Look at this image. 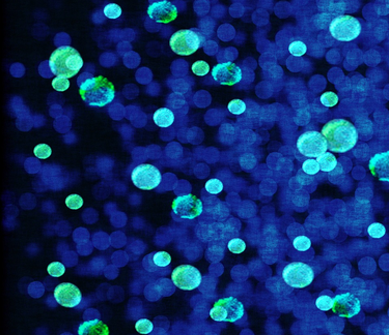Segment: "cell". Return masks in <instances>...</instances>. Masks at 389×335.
Masks as SVG:
<instances>
[{
	"instance_id": "cell-1",
	"label": "cell",
	"mask_w": 389,
	"mask_h": 335,
	"mask_svg": "<svg viewBox=\"0 0 389 335\" xmlns=\"http://www.w3.org/2000/svg\"><path fill=\"white\" fill-rule=\"evenodd\" d=\"M329 151L344 153L350 151L358 141L356 126L347 119L337 118L327 122L322 128Z\"/></svg>"
},
{
	"instance_id": "cell-2",
	"label": "cell",
	"mask_w": 389,
	"mask_h": 335,
	"mask_svg": "<svg viewBox=\"0 0 389 335\" xmlns=\"http://www.w3.org/2000/svg\"><path fill=\"white\" fill-rule=\"evenodd\" d=\"M79 87L80 96L91 107H105L115 97L113 84L102 76L91 77L82 82Z\"/></svg>"
},
{
	"instance_id": "cell-3",
	"label": "cell",
	"mask_w": 389,
	"mask_h": 335,
	"mask_svg": "<svg viewBox=\"0 0 389 335\" xmlns=\"http://www.w3.org/2000/svg\"><path fill=\"white\" fill-rule=\"evenodd\" d=\"M49 66L52 74L59 78L70 79L78 74L83 66L80 53L70 46L57 48L50 56Z\"/></svg>"
},
{
	"instance_id": "cell-4",
	"label": "cell",
	"mask_w": 389,
	"mask_h": 335,
	"mask_svg": "<svg viewBox=\"0 0 389 335\" xmlns=\"http://www.w3.org/2000/svg\"><path fill=\"white\" fill-rule=\"evenodd\" d=\"M206 39L207 35H205L197 28L182 29V30H179L171 35L169 46L174 53L182 56H188L203 47Z\"/></svg>"
},
{
	"instance_id": "cell-5",
	"label": "cell",
	"mask_w": 389,
	"mask_h": 335,
	"mask_svg": "<svg viewBox=\"0 0 389 335\" xmlns=\"http://www.w3.org/2000/svg\"><path fill=\"white\" fill-rule=\"evenodd\" d=\"M361 23L349 14H341L334 17L329 25L330 34L339 41H351L357 38L361 33Z\"/></svg>"
},
{
	"instance_id": "cell-6",
	"label": "cell",
	"mask_w": 389,
	"mask_h": 335,
	"mask_svg": "<svg viewBox=\"0 0 389 335\" xmlns=\"http://www.w3.org/2000/svg\"><path fill=\"white\" fill-rule=\"evenodd\" d=\"M245 313L244 305L234 297H226L215 302L210 317L216 322H237Z\"/></svg>"
},
{
	"instance_id": "cell-7",
	"label": "cell",
	"mask_w": 389,
	"mask_h": 335,
	"mask_svg": "<svg viewBox=\"0 0 389 335\" xmlns=\"http://www.w3.org/2000/svg\"><path fill=\"white\" fill-rule=\"evenodd\" d=\"M314 279L312 268L302 262H292L287 264L282 271V280L284 283L295 289H303L308 287Z\"/></svg>"
},
{
	"instance_id": "cell-8",
	"label": "cell",
	"mask_w": 389,
	"mask_h": 335,
	"mask_svg": "<svg viewBox=\"0 0 389 335\" xmlns=\"http://www.w3.org/2000/svg\"><path fill=\"white\" fill-rule=\"evenodd\" d=\"M297 149L304 156L310 158H318L323 153L327 152L328 146L322 133L309 130L305 132L297 140Z\"/></svg>"
},
{
	"instance_id": "cell-9",
	"label": "cell",
	"mask_w": 389,
	"mask_h": 335,
	"mask_svg": "<svg viewBox=\"0 0 389 335\" xmlns=\"http://www.w3.org/2000/svg\"><path fill=\"white\" fill-rule=\"evenodd\" d=\"M161 179L162 175L159 169L149 164H142L135 167L131 173L133 184L142 191H151L159 186Z\"/></svg>"
},
{
	"instance_id": "cell-10",
	"label": "cell",
	"mask_w": 389,
	"mask_h": 335,
	"mask_svg": "<svg viewBox=\"0 0 389 335\" xmlns=\"http://www.w3.org/2000/svg\"><path fill=\"white\" fill-rule=\"evenodd\" d=\"M172 211L183 220H194L204 212V204L194 195H185L174 201Z\"/></svg>"
},
{
	"instance_id": "cell-11",
	"label": "cell",
	"mask_w": 389,
	"mask_h": 335,
	"mask_svg": "<svg viewBox=\"0 0 389 335\" xmlns=\"http://www.w3.org/2000/svg\"><path fill=\"white\" fill-rule=\"evenodd\" d=\"M203 276L192 265H180L171 274V282L177 288L184 291H192L201 284Z\"/></svg>"
},
{
	"instance_id": "cell-12",
	"label": "cell",
	"mask_w": 389,
	"mask_h": 335,
	"mask_svg": "<svg viewBox=\"0 0 389 335\" xmlns=\"http://www.w3.org/2000/svg\"><path fill=\"white\" fill-rule=\"evenodd\" d=\"M212 77L220 85L232 86L242 80V69L234 62H223L213 67Z\"/></svg>"
},
{
	"instance_id": "cell-13",
	"label": "cell",
	"mask_w": 389,
	"mask_h": 335,
	"mask_svg": "<svg viewBox=\"0 0 389 335\" xmlns=\"http://www.w3.org/2000/svg\"><path fill=\"white\" fill-rule=\"evenodd\" d=\"M332 310L341 318H353L361 311V302L352 293L338 294L333 298Z\"/></svg>"
},
{
	"instance_id": "cell-14",
	"label": "cell",
	"mask_w": 389,
	"mask_h": 335,
	"mask_svg": "<svg viewBox=\"0 0 389 335\" xmlns=\"http://www.w3.org/2000/svg\"><path fill=\"white\" fill-rule=\"evenodd\" d=\"M54 298L62 307L73 309L81 302L82 294L74 284L63 283L54 289Z\"/></svg>"
},
{
	"instance_id": "cell-15",
	"label": "cell",
	"mask_w": 389,
	"mask_h": 335,
	"mask_svg": "<svg viewBox=\"0 0 389 335\" xmlns=\"http://www.w3.org/2000/svg\"><path fill=\"white\" fill-rule=\"evenodd\" d=\"M149 17L157 22L167 24L177 19L178 17V7L167 0L157 1L151 3L148 8Z\"/></svg>"
},
{
	"instance_id": "cell-16",
	"label": "cell",
	"mask_w": 389,
	"mask_h": 335,
	"mask_svg": "<svg viewBox=\"0 0 389 335\" xmlns=\"http://www.w3.org/2000/svg\"><path fill=\"white\" fill-rule=\"evenodd\" d=\"M370 173L380 181L389 182V151L374 154L368 163Z\"/></svg>"
},
{
	"instance_id": "cell-17",
	"label": "cell",
	"mask_w": 389,
	"mask_h": 335,
	"mask_svg": "<svg viewBox=\"0 0 389 335\" xmlns=\"http://www.w3.org/2000/svg\"><path fill=\"white\" fill-rule=\"evenodd\" d=\"M79 335H108V327L100 320H92L82 323L78 328Z\"/></svg>"
},
{
	"instance_id": "cell-18",
	"label": "cell",
	"mask_w": 389,
	"mask_h": 335,
	"mask_svg": "<svg viewBox=\"0 0 389 335\" xmlns=\"http://www.w3.org/2000/svg\"><path fill=\"white\" fill-rule=\"evenodd\" d=\"M206 210L214 221L221 222L228 216V208L218 199H211L206 205Z\"/></svg>"
},
{
	"instance_id": "cell-19",
	"label": "cell",
	"mask_w": 389,
	"mask_h": 335,
	"mask_svg": "<svg viewBox=\"0 0 389 335\" xmlns=\"http://www.w3.org/2000/svg\"><path fill=\"white\" fill-rule=\"evenodd\" d=\"M153 119L157 126H159L161 128H166L174 124L175 114L168 108H160L154 113Z\"/></svg>"
},
{
	"instance_id": "cell-20",
	"label": "cell",
	"mask_w": 389,
	"mask_h": 335,
	"mask_svg": "<svg viewBox=\"0 0 389 335\" xmlns=\"http://www.w3.org/2000/svg\"><path fill=\"white\" fill-rule=\"evenodd\" d=\"M316 162L320 165V169L323 172H332L337 167V159L335 155L331 152H325L316 158Z\"/></svg>"
},
{
	"instance_id": "cell-21",
	"label": "cell",
	"mask_w": 389,
	"mask_h": 335,
	"mask_svg": "<svg viewBox=\"0 0 389 335\" xmlns=\"http://www.w3.org/2000/svg\"><path fill=\"white\" fill-rule=\"evenodd\" d=\"M319 5L324 7H321L323 11L329 12V14H333V16H341V12L345 11V2L344 1H319Z\"/></svg>"
},
{
	"instance_id": "cell-22",
	"label": "cell",
	"mask_w": 389,
	"mask_h": 335,
	"mask_svg": "<svg viewBox=\"0 0 389 335\" xmlns=\"http://www.w3.org/2000/svg\"><path fill=\"white\" fill-rule=\"evenodd\" d=\"M152 259H153V262L155 266L158 268V269H161V268H165L167 267L170 262H171V257L168 253L166 252H157V253H153V256H152Z\"/></svg>"
},
{
	"instance_id": "cell-23",
	"label": "cell",
	"mask_w": 389,
	"mask_h": 335,
	"mask_svg": "<svg viewBox=\"0 0 389 335\" xmlns=\"http://www.w3.org/2000/svg\"><path fill=\"white\" fill-rule=\"evenodd\" d=\"M367 234L373 239H380L385 236L386 228L380 223H372L367 228Z\"/></svg>"
},
{
	"instance_id": "cell-24",
	"label": "cell",
	"mask_w": 389,
	"mask_h": 335,
	"mask_svg": "<svg viewBox=\"0 0 389 335\" xmlns=\"http://www.w3.org/2000/svg\"><path fill=\"white\" fill-rule=\"evenodd\" d=\"M315 307L322 312H328L333 308V298L328 295H321L315 300Z\"/></svg>"
},
{
	"instance_id": "cell-25",
	"label": "cell",
	"mask_w": 389,
	"mask_h": 335,
	"mask_svg": "<svg viewBox=\"0 0 389 335\" xmlns=\"http://www.w3.org/2000/svg\"><path fill=\"white\" fill-rule=\"evenodd\" d=\"M227 247H228V251L230 253L239 255V254L244 253L245 250H246V243H245V241L240 239V238H233L228 241Z\"/></svg>"
},
{
	"instance_id": "cell-26",
	"label": "cell",
	"mask_w": 389,
	"mask_h": 335,
	"mask_svg": "<svg viewBox=\"0 0 389 335\" xmlns=\"http://www.w3.org/2000/svg\"><path fill=\"white\" fill-rule=\"evenodd\" d=\"M103 13L107 19L115 20V19H118L121 17L122 8L117 3H108L107 5H105V7L103 9Z\"/></svg>"
},
{
	"instance_id": "cell-27",
	"label": "cell",
	"mask_w": 389,
	"mask_h": 335,
	"mask_svg": "<svg viewBox=\"0 0 389 335\" xmlns=\"http://www.w3.org/2000/svg\"><path fill=\"white\" fill-rule=\"evenodd\" d=\"M205 188L211 195H218L223 191V183L217 178H213L207 181V183L205 184Z\"/></svg>"
},
{
	"instance_id": "cell-28",
	"label": "cell",
	"mask_w": 389,
	"mask_h": 335,
	"mask_svg": "<svg viewBox=\"0 0 389 335\" xmlns=\"http://www.w3.org/2000/svg\"><path fill=\"white\" fill-rule=\"evenodd\" d=\"M227 109L234 115H242L246 111V104L242 99H233L228 103Z\"/></svg>"
},
{
	"instance_id": "cell-29",
	"label": "cell",
	"mask_w": 389,
	"mask_h": 335,
	"mask_svg": "<svg viewBox=\"0 0 389 335\" xmlns=\"http://www.w3.org/2000/svg\"><path fill=\"white\" fill-rule=\"evenodd\" d=\"M307 51V47L303 41L301 40H294L290 43L289 46V52L296 57L303 56Z\"/></svg>"
},
{
	"instance_id": "cell-30",
	"label": "cell",
	"mask_w": 389,
	"mask_h": 335,
	"mask_svg": "<svg viewBox=\"0 0 389 335\" xmlns=\"http://www.w3.org/2000/svg\"><path fill=\"white\" fill-rule=\"evenodd\" d=\"M302 171L307 175H310V176H313V175L318 174L321 169L319 163L316 162V159H306L303 165H302Z\"/></svg>"
},
{
	"instance_id": "cell-31",
	"label": "cell",
	"mask_w": 389,
	"mask_h": 335,
	"mask_svg": "<svg viewBox=\"0 0 389 335\" xmlns=\"http://www.w3.org/2000/svg\"><path fill=\"white\" fill-rule=\"evenodd\" d=\"M320 100H321V104L327 108H331V107H334L337 105L338 103V96L336 93L334 92H331V91H328V92H325L321 95L320 97Z\"/></svg>"
},
{
	"instance_id": "cell-32",
	"label": "cell",
	"mask_w": 389,
	"mask_h": 335,
	"mask_svg": "<svg viewBox=\"0 0 389 335\" xmlns=\"http://www.w3.org/2000/svg\"><path fill=\"white\" fill-rule=\"evenodd\" d=\"M34 153L40 159H47L52 154V149H51V147L49 146V145L44 144V143H41V144L37 145V146L35 147Z\"/></svg>"
},
{
	"instance_id": "cell-33",
	"label": "cell",
	"mask_w": 389,
	"mask_h": 335,
	"mask_svg": "<svg viewBox=\"0 0 389 335\" xmlns=\"http://www.w3.org/2000/svg\"><path fill=\"white\" fill-rule=\"evenodd\" d=\"M293 245H294L295 249L299 252H306L310 249L311 241L306 236H298L294 239Z\"/></svg>"
},
{
	"instance_id": "cell-34",
	"label": "cell",
	"mask_w": 389,
	"mask_h": 335,
	"mask_svg": "<svg viewBox=\"0 0 389 335\" xmlns=\"http://www.w3.org/2000/svg\"><path fill=\"white\" fill-rule=\"evenodd\" d=\"M47 271L53 278H61L66 272V267L61 262H52L47 267Z\"/></svg>"
},
{
	"instance_id": "cell-35",
	"label": "cell",
	"mask_w": 389,
	"mask_h": 335,
	"mask_svg": "<svg viewBox=\"0 0 389 335\" xmlns=\"http://www.w3.org/2000/svg\"><path fill=\"white\" fill-rule=\"evenodd\" d=\"M135 329L140 334H149L153 331L154 325L148 319H140L135 324Z\"/></svg>"
},
{
	"instance_id": "cell-36",
	"label": "cell",
	"mask_w": 389,
	"mask_h": 335,
	"mask_svg": "<svg viewBox=\"0 0 389 335\" xmlns=\"http://www.w3.org/2000/svg\"><path fill=\"white\" fill-rule=\"evenodd\" d=\"M83 205V199L79 195H70L66 199V206L72 210H78Z\"/></svg>"
},
{
	"instance_id": "cell-37",
	"label": "cell",
	"mask_w": 389,
	"mask_h": 335,
	"mask_svg": "<svg viewBox=\"0 0 389 335\" xmlns=\"http://www.w3.org/2000/svg\"><path fill=\"white\" fill-rule=\"evenodd\" d=\"M209 70H210V66L204 60H198L192 64V71H193V74L196 76L204 77V76L208 75Z\"/></svg>"
},
{
	"instance_id": "cell-38",
	"label": "cell",
	"mask_w": 389,
	"mask_h": 335,
	"mask_svg": "<svg viewBox=\"0 0 389 335\" xmlns=\"http://www.w3.org/2000/svg\"><path fill=\"white\" fill-rule=\"evenodd\" d=\"M52 87L56 91H66L67 89H69L70 82H69L68 79L56 77L52 81Z\"/></svg>"
},
{
	"instance_id": "cell-39",
	"label": "cell",
	"mask_w": 389,
	"mask_h": 335,
	"mask_svg": "<svg viewBox=\"0 0 389 335\" xmlns=\"http://www.w3.org/2000/svg\"><path fill=\"white\" fill-rule=\"evenodd\" d=\"M152 256H153V253L148 255L145 259H143V262H142V265L143 267H145V269L149 272H156L158 270V268L155 266L154 262H153V259H152Z\"/></svg>"
},
{
	"instance_id": "cell-40",
	"label": "cell",
	"mask_w": 389,
	"mask_h": 335,
	"mask_svg": "<svg viewBox=\"0 0 389 335\" xmlns=\"http://www.w3.org/2000/svg\"><path fill=\"white\" fill-rule=\"evenodd\" d=\"M297 179H298V181H299L301 184H303V185L310 184V183L313 181V177L310 176V175H307V174L304 173L303 171H299V172H298Z\"/></svg>"
}]
</instances>
